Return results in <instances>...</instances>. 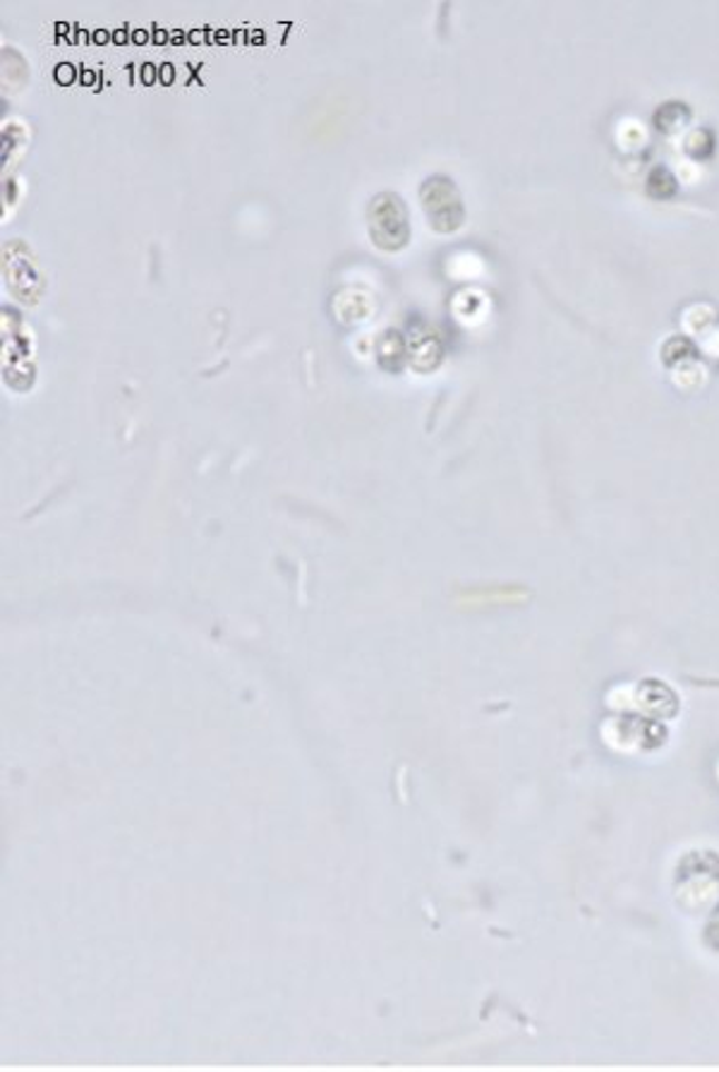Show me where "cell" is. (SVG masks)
<instances>
[{"mask_svg": "<svg viewBox=\"0 0 719 1072\" xmlns=\"http://www.w3.org/2000/svg\"><path fill=\"white\" fill-rule=\"evenodd\" d=\"M422 205L427 209V219L437 231H456V226L463 221L461 199L456 195V186L447 178H430L422 186Z\"/></svg>", "mask_w": 719, "mask_h": 1072, "instance_id": "2", "label": "cell"}, {"mask_svg": "<svg viewBox=\"0 0 719 1072\" xmlns=\"http://www.w3.org/2000/svg\"><path fill=\"white\" fill-rule=\"evenodd\" d=\"M6 279L8 288L12 290L14 298H20L24 302H34L41 294V274L37 269V262L32 255H27L20 250L18 245H8L6 252Z\"/></svg>", "mask_w": 719, "mask_h": 1072, "instance_id": "3", "label": "cell"}, {"mask_svg": "<svg viewBox=\"0 0 719 1072\" xmlns=\"http://www.w3.org/2000/svg\"><path fill=\"white\" fill-rule=\"evenodd\" d=\"M370 234L381 250H399L408 240V221L401 199L379 195L370 207Z\"/></svg>", "mask_w": 719, "mask_h": 1072, "instance_id": "1", "label": "cell"}]
</instances>
